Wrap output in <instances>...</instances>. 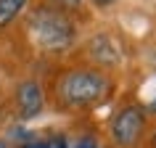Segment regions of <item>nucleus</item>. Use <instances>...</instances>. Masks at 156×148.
Segmentation results:
<instances>
[{
  "instance_id": "1",
  "label": "nucleus",
  "mask_w": 156,
  "mask_h": 148,
  "mask_svg": "<svg viewBox=\"0 0 156 148\" xmlns=\"http://www.w3.org/2000/svg\"><path fill=\"white\" fill-rule=\"evenodd\" d=\"M111 93V79L95 69H72L58 79V98L72 108L95 106Z\"/></svg>"
},
{
  "instance_id": "2",
  "label": "nucleus",
  "mask_w": 156,
  "mask_h": 148,
  "mask_svg": "<svg viewBox=\"0 0 156 148\" xmlns=\"http://www.w3.org/2000/svg\"><path fill=\"white\" fill-rule=\"evenodd\" d=\"M29 29H32L37 45L45 50H66L77 37L72 19L66 16L61 8H34L32 19H29Z\"/></svg>"
},
{
  "instance_id": "3",
  "label": "nucleus",
  "mask_w": 156,
  "mask_h": 148,
  "mask_svg": "<svg viewBox=\"0 0 156 148\" xmlns=\"http://www.w3.org/2000/svg\"><path fill=\"white\" fill-rule=\"evenodd\" d=\"M146 130V111L140 106H124L111 119V138L119 148H135Z\"/></svg>"
},
{
  "instance_id": "4",
  "label": "nucleus",
  "mask_w": 156,
  "mask_h": 148,
  "mask_svg": "<svg viewBox=\"0 0 156 148\" xmlns=\"http://www.w3.org/2000/svg\"><path fill=\"white\" fill-rule=\"evenodd\" d=\"M16 106L21 119H32L42 111L45 106V98H42V87L34 79H24V82L16 87Z\"/></svg>"
},
{
  "instance_id": "5",
  "label": "nucleus",
  "mask_w": 156,
  "mask_h": 148,
  "mask_svg": "<svg viewBox=\"0 0 156 148\" xmlns=\"http://www.w3.org/2000/svg\"><path fill=\"white\" fill-rule=\"evenodd\" d=\"M27 3H29V0H0V29L8 26L11 21L27 8Z\"/></svg>"
},
{
  "instance_id": "6",
  "label": "nucleus",
  "mask_w": 156,
  "mask_h": 148,
  "mask_svg": "<svg viewBox=\"0 0 156 148\" xmlns=\"http://www.w3.org/2000/svg\"><path fill=\"white\" fill-rule=\"evenodd\" d=\"M108 42H111L108 37H98V40H93V56L98 58L101 64H116V61H119V53H116Z\"/></svg>"
},
{
  "instance_id": "7",
  "label": "nucleus",
  "mask_w": 156,
  "mask_h": 148,
  "mask_svg": "<svg viewBox=\"0 0 156 148\" xmlns=\"http://www.w3.org/2000/svg\"><path fill=\"white\" fill-rule=\"evenodd\" d=\"M53 3H56L58 8H80V5H82V0H53Z\"/></svg>"
},
{
  "instance_id": "8",
  "label": "nucleus",
  "mask_w": 156,
  "mask_h": 148,
  "mask_svg": "<svg viewBox=\"0 0 156 148\" xmlns=\"http://www.w3.org/2000/svg\"><path fill=\"white\" fill-rule=\"evenodd\" d=\"M74 148H98V143H95V138H82Z\"/></svg>"
},
{
  "instance_id": "9",
  "label": "nucleus",
  "mask_w": 156,
  "mask_h": 148,
  "mask_svg": "<svg viewBox=\"0 0 156 148\" xmlns=\"http://www.w3.org/2000/svg\"><path fill=\"white\" fill-rule=\"evenodd\" d=\"M21 148H48V143H42V140H37V138H32V140H27Z\"/></svg>"
},
{
  "instance_id": "10",
  "label": "nucleus",
  "mask_w": 156,
  "mask_h": 148,
  "mask_svg": "<svg viewBox=\"0 0 156 148\" xmlns=\"http://www.w3.org/2000/svg\"><path fill=\"white\" fill-rule=\"evenodd\" d=\"M48 148H69V146H66L64 138H56V140H50V143H48Z\"/></svg>"
},
{
  "instance_id": "11",
  "label": "nucleus",
  "mask_w": 156,
  "mask_h": 148,
  "mask_svg": "<svg viewBox=\"0 0 156 148\" xmlns=\"http://www.w3.org/2000/svg\"><path fill=\"white\" fill-rule=\"evenodd\" d=\"M98 8H106V5H111V3H116V0H93Z\"/></svg>"
},
{
  "instance_id": "12",
  "label": "nucleus",
  "mask_w": 156,
  "mask_h": 148,
  "mask_svg": "<svg viewBox=\"0 0 156 148\" xmlns=\"http://www.w3.org/2000/svg\"><path fill=\"white\" fill-rule=\"evenodd\" d=\"M0 148H11V146H8V143H5V140H0Z\"/></svg>"
},
{
  "instance_id": "13",
  "label": "nucleus",
  "mask_w": 156,
  "mask_h": 148,
  "mask_svg": "<svg viewBox=\"0 0 156 148\" xmlns=\"http://www.w3.org/2000/svg\"><path fill=\"white\" fill-rule=\"evenodd\" d=\"M151 111H156V98H154V100H151Z\"/></svg>"
},
{
  "instance_id": "14",
  "label": "nucleus",
  "mask_w": 156,
  "mask_h": 148,
  "mask_svg": "<svg viewBox=\"0 0 156 148\" xmlns=\"http://www.w3.org/2000/svg\"><path fill=\"white\" fill-rule=\"evenodd\" d=\"M151 143H154V148H156V132H154V140H151Z\"/></svg>"
}]
</instances>
